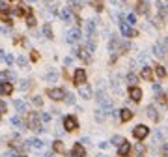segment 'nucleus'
Segmentation results:
<instances>
[{
	"label": "nucleus",
	"mask_w": 168,
	"mask_h": 157,
	"mask_svg": "<svg viewBox=\"0 0 168 157\" xmlns=\"http://www.w3.org/2000/svg\"><path fill=\"white\" fill-rule=\"evenodd\" d=\"M60 15H62L64 21H69V19H71V9H69V8H64V9L60 11Z\"/></svg>",
	"instance_id": "obj_16"
},
{
	"label": "nucleus",
	"mask_w": 168,
	"mask_h": 157,
	"mask_svg": "<svg viewBox=\"0 0 168 157\" xmlns=\"http://www.w3.org/2000/svg\"><path fill=\"white\" fill-rule=\"evenodd\" d=\"M73 82H75L77 86H81V84L86 82V73H84V69H77V71H75V75H73Z\"/></svg>",
	"instance_id": "obj_4"
},
{
	"label": "nucleus",
	"mask_w": 168,
	"mask_h": 157,
	"mask_svg": "<svg viewBox=\"0 0 168 157\" xmlns=\"http://www.w3.org/2000/svg\"><path fill=\"white\" fill-rule=\"evenodd\" d=\"M0 81H15V73L2 71V73H0Z\"/></svg>",
	"instance_id": "obj_14"
},
{
	"label": "nucleus",
	"mask_w": 168,
	"mask_h": 157,
	"mask_svg": "<svg viewBox=\"0 0 168 157\" xmlns=\"http://www.w3.org/2000/svg\"><path fill=\"white\" fill-rule=\"evenodd\" d=\"M41 120H43V122H49V120H51V114H41Z\"/></svg>",
	"instance_id": "obj_40"
},
{
	"label": "nucleus",
	"mask_w": 168,
	"mask_h": 157,
	"mask_svg": "<svg viewBox=\"0 0 168 157\" xmlns=\"http://www.w3.org/2000/svg\"><path fill=\"white\" fill-rule=\"evenodd\" d=\"M21 157H25V155H21Z\"/></svg>",
	"instance_id": "obj_45"
},
{
	"label": "nucleus",
	"mask_w": 168,
	"mask_h": 157,
	"mask_svg": "<svg viewBox=\"0 0 168 157\" xmlns=\"http://www.w3.org/2000/svg\"><path fill=\"white\" fill-rule=\"evenodd\" d=\"M30 144L34 146V148H43V142H41V140H38V139H36V140H30Z\"/></svg>",
	"instance_id": "obj_29"
},
{
	"label": "nucleus",
	"mask_w": 168,
	"mask_h": 157,
	"mask_svg": "<svg viewBox=\"0 0 168 157\" xmlns=\"http://www.w3.org/2000/svg\"><path fill=\"white\" fill-rule=\"evenodd\" d=\"M19 88H21V90H28V88H30V82H28V81H21Z\"/></svg>",
	"instance_id": "obj_31"
},
{
	"label": "nucleus",
	"mask_w": 168,
	"mask_h": 157,
	"mask_svg": "<svg viewBox=\"0 0 168 157\" xmlns=\"http://www.w3.org/2000/svg\"><path fill=\"white\" fill-rule=\"evenodd\" d=\"M153 51H155V54H157V56H163V54H164V47H163L161 43H157L155 47H153Z\"/></svg>",
	"instance_id": "obj_21"
},
{
	"label": "nucleus",
	"mask_w": 168,
	"mask_h": 157,
	"mask_svg": "<svg viewBox=\"0 0 168 157\" xmlns=\"http://www.w3.org/2000/svg\"><path fill=\"white\" fill-rule=\"evenodd\" d=\"M52 148H54V152H58V153H64V152H65V148H64V144H62L60 140H56V142L52 144Z\"/></svg>",
	"instance_id": "obj_17"
},
{
	"label": "nucleus",
	"mask_w": 168,
	"mask_h": 157,
	"mask_svg": "<svg viewBox=\"0 0 168 157\" xmlns=\"http://www.w3.org/2000/svg\"><path fill=\"white\" fill-rule=\"evenodd\" d=\"M155 75L159 77V78H164L166 77V69H164L163 65H155Z\"/></svg>",
	"instance_id": "obj_15"
},
{
	"label": "nucleus",
	"mask_w": 168,
	"mask_h": 157,
	"mask_svg": "<svg viewBox=\"0 0 168 157\" xmlns=\"http://www.w3.org/2000/svg\"><path fill=\"white\" fill-rule=\"evenodd\" d=\"M112 142H114V144H121V137H114V139H112Z\"/></svg>",
	"instance_id": "obj_41"
},
{
	"label": "nucleus",
	"mask_w": 168,
	"mask_h": 157,
	"mask_svg": "<svg viewBox=\"0 0 168 157\" xmlns=\"http://www.w3.org/2000/svg\"><path fill=\"white\" fill-rule=\"evenodd\" d=\"M148 116H150V118H153V120H157V112H155V109H153V107H148Z\"/></svg>",
	"instance_id": "obj_26"
},
{
	"label": "nucleus",
	"mask_w": 168,
	"mask_h": 157,
	"mask_svg": "<svg viewBox=\"0 0 168 157\" xmlns=\"http://www.w3.org/2000/svg\"><path fill=\"white\" fill-rule=\"evenodd\" d=\"M11 92H13V86L9 82H0V94L2 95H11Z\"/></svg>",
	"instance_id": "obj_8"
},
{
	"label": "nucleus",
	"mask_w": 168,
	"mask_h": 157,
	"mask_svg": "<svg viewBox=\"0 0 168 157\" xmlns=\"http://www.w3.org/2000/svg\"><path fill=\"white\" fill-rule=\"evenodd\" d=\"M99 157H105V155H99Z\"/></svg>",
	"instance_id": "obj_44"
},
{
	"label": "nucleus",
	"mask_w": 168,
	"mask_h": 157,
	"mask_svg": "<svg viewBox=\"0 0 168 157\" xmlns=\"http://www.w3.org/2000/svg\"><path fill=\"white\" fill-rule=\"evenodd\" d=\"M140 75H142V78H146V81H151V69L150 67H144Z\"/></svg>",
	"instance_id": "obj_19"
},
{
	"label": "nucleus",
	"mask_w": 168,
	"mask_h": 157,
	"mask_svg": "<svg viewBox=\"0 0 168 157\" xmlns=\"http://www.w3.org/2000/svg\"><path fill=\"white\" fill-rule=\"evenodd\" d=\"M17 64H19L21 67H26V58H25V56H19V58H17Z\"/></svg>",
	"instance_id": "obj_28"
},
{
	"label": "nucleus",
	"mask_w": 168,
	"mask_h": 157,
	"mask_svg": "<svg viewBox=\"0 0 168 157\" xmlns=\"http://www.w3.org/2000/svg\"><path fill=\"white\" fill-rule=\"evenodd\" d=\"M127 81H129V84H134V82H137V77H134L133 73H129L127 75Z\"/></svg>",
	"instance_id": "obj_34"
},
{
	"label": "nucleus",
	"mask_w": 168,
	"mask_h": 157,
	"mask_svg": "<svg viewBox=\"0 0 168 157\" xmlns=\"http://www.w3.org/2000/svg\"><path fill=\"white\" fill-rule=\"evenodd\" d=\"M81 95L84 99H90V97H92V88L86 86V84H81Z\"/></svg>",
	"instance_id": "obj_11"
},
{
	"label": "nucleus",
	"mask_w": 168,
	"mask_h": 157,
	"mask_svg": "<svg viewBox=\"0 0 168 157\" xmlns=\"http://www.w3.org/2000/svg\"><path fill=\"white\" fill-rule=\"evenodd\" d=\"M78 56H81L84 62H90V54H88V51H86V49H81V51H78Z\"/></svg>",
	"instance_id": "obj_22"
},
{
	"label": "nucleus",
	"mask_w": 168,
	"mask_h": 157,
	"mask_svg": "<svg viewBox=\"0 0 168 157\" xmlns=\"http://www.w3.org/2000/svg\"><path fill=\"white\" fill-rule=\"evenodd\" d=\"M129 152H131V144H129V142H123V140H121L120 148H118V153H120L121 157H125V155L129 153Z\"/></svg>",
	"instance_id": "obj_9"
},
{
	"label": "nucleus",
	"mask_w": 168,
	"mask_h": 157,
	"mask_svg": "<svg viewBox=\"0 0 168 157\" xmlns=\"http://www.w3.org/2000/svg\"><path fill=\"white\" fill-rule=\"evenodd\" d=\"M32 103H34V105H38V107H41V105H43V99L36 95V97H32Z\"/></svg>",
	"instance_id": "obj_27"
},
{
	"label": "nucleus",
	"mask_w": 168,
	"mask_h": 157,
	"mask_svg": "<svg viewBox=\"0 0 168 157\" xmlns=\"http://www.w3.org/2000/svg\"><path fill=\"white\" fill-rule=\"evenodd\" d=\"M95 118H97L99 122L103 120V118H105V114H103V110H97V112H95Z\"/></svg>",
	"instance_id": "obj_37"
},
{
	"label": "nucleus",
	"mask_w": 168,
	"mask_h": 157,
	"mask_svg": "<svg viewBox=\"0 0 168 157\" xmlns=\"http://www.w3.org/2000/svg\"><path fill=\"white\" fill-rule=\"evenodd\" d=\"M9 8H8V4L6 2H2V0H0V13H6Z\"/></svg>",
	"instance_id": "obj_30"
},
{
	"label": "nucleus",
	"mask_w": 168,
	"mask_h": 157,
	"mask_svg": "<svg viewBox=\"0 0 168 157\" xmlns=\"http://www.w3.org/2000/svg\"><path fill=\"white\" fill-rule=\"evenodd\" d=\"M11 123H13V125H21V118L19 116H13V118H11Z\"/></svg>",
	"instance_id": "obj_35"
},
{
	"label": "nucleus",
	"mask_w": 168,
	"mask_h": 157,
	"mask_svg": "<svg viewBox=\"0 0 168 157\" xmlns=\"http://www.w3.org/2000/svg\"><path fill=\"white\" fill-rule=\"evenodd\" d=\"M94 30H95V25H94V21H88V22H86V32L90 34V36H92V34H94Z\"/></svg>",
	"instance_id": "obj_23"
},
{
	"label": "nucleus",
	"mask_w": 168,
	"mask_h": 157,
	"mask_svg": "<svg viewBox=\"0 0 168 157\" xmlns=\"http://www.w3.org/2000/svg\"><path fill=\"white\" fill-rule=\"evenodd\" d=\"M129 97H131L133 101H140V97H142V90L137 88V86H131V88H129Z\"/></svg>",
	"instance_id": "obj_7"
},
{
	"label": "nucleus",
	"mask_w": 168,
	"mask_h": 157,
	"mask_svg": "<svg viewBox=\"0 0 168 157\" xmlns=\"http://www.w3.org/2000/svg\"><path fill=\"white\" fill-rule=\"evenodd\" d=\"M45 157H54V155H51V153H47V155H45Z\"/></svg>",
	"instance_id": "obj_42"
},
{
	"label": "nucleus",
	"mask_w": 168,
	"mask_h": 157,
	"mask_svg": "<svg viewBox=\"0 0 168 157\" xmlns=\"http://www.w3.org/2000/svg\"><path fill=\"white\" fill-rule=\"evenodd\" d=\"M47 95H49L51 99H54V101H60V99H64L65 92H64L62 88H51L49 92H47Z\"/></svg>",
	"instance_id": "obj_3"
},
{
	"label": "nucleus",
	"mask_w": 168,
	"mask_h": 157,
	"mask_svg": "<svg viewBox=\"0 0 168 157\" xmlns=\"http://www.w3.org/2000/svg\"><path fill=\"white\" fill-rule=\"evenodd\" d=\"M26 25H28V26H36V19H34L32 15H28V19H26Z\"/></svg>",
	"instance_id": "obj_32"
},
{
	"label": "nucleus",
	"mask_w": 168,
	"mask_h": 157,
	"mask_svg": "<svg viewBox=\"0 0 168 157\" xmlns=\"http://www.w3.org/2000/svg\"><path fill=\"white\" fill-rule=\"evenodd\" d=\"M120 118H121V122H129L133 118V112L129 109H123V110H120Z\"/></svg>",
	"instance_id": "obj_13"
},
{
	"label": "nucleus",
	"mask_w": 168,
	"mask_h": 157,
	"mask_svg": "<svg viewBox=\"0 0 168 157\" xmlns=\"http://www.w3.org/2000/svg\"><path fill=\"white\" fill-rule=\"evenodd\" d=\"M71 157H86L84 146H82V144H75L73 150H71Z\"/></svg>",
	"instance_id": "obj_6"
},
{
	"label": "nucleus",
	"mask_w": 168,
	"mask_h": 157,
	"mask_svg": "<svg viewBox=\"0 0 168 157\" xmlns=\"http://www.w3.org/2000/svg\"><path fill=\"white\" fill-rule=\"evenodd\" d=\"M134 21H137L134 15H127V22H129V25H134Z\"/></svg>",
	"instance_id": "obj_39"
},
{
	"label": "nucleus",
	"mask_w": 168,
	"mask_h": 157,
	"mask_svg": "<svg viewBox=\"0 0 168 157\" xmlns=\"http://www.w3.org/2000/svg\"><path fill=\"white\" fill-rule=\"evenodd\" d=\"M56 77H58V75H56L54 71H51V73L47 75V81H56Z\"/></svg>",
	"instance_id": "obj_36"
},
{
	"label": "nucleus",
	"mask_w": 168,
	"mask_h": 157,
	"mask_svg": "<svg viewBox=\"0 0 168 157\" xmlns=\"http://www.w3.org/2000/svg\"><path fill=\"white\" fill-rule=\"evenodd\" d=\"M78 38H81V32H78V30H71L69 34H67V41H69V43L78 41Z\"/></svg>",
	"instance_id": "obj_12"
},
{
	"label": "nucleus",
	"mask_w": 168,
	"mask_h": 157,
	"mask_svg": "<svg viewBox=\"0 0 168 157\" xmlns=\"http://www.w3.org/2000/svg\"><path fill=\"white\" fill-rule=\"evenodd\" d=\"M4 60H6L8 65H11V64H13V56H11V54H4Z\"/></svg>",
	"instance_id": "obj_33"
},
{
	"label": "nucleus",
	"mask_w": 168,
	"mask_h": 157,
	"mask_svg": "<svg viewBox=\"0 0 168 157\" xmlns=\"http://www.w3.org/2000/svg\"><path fill=\"white\" fill-rule=\"evenodd\" d=\"M64 99H65V103H67V105H73V103H75V95H73V94H65V95H64Z\"/></svg>",
	"instance_id": "obj_25"
},
{
	"label": "nucleus",
	"mask_w": 168,
	"mask_h": 157,
	"mask_svg": "<svg viewBox=\"0 0 168 157\" xmlns=\"http://www.w3.org/2000/svg\"><path fill=\"white\" fill-rule=\"evenodd\" d=\"M43 34H45L47 38H52V30H51V25H49V22L43 26Z\"/></svg>",
	"instance_id": "obj_24"
},
{
	"label": "nucleus",
	"mask_w": 168,
	"mask_h": 157,
	"mask_svg": "<svg viewBox=\"0 0 168 157\" xmlns=\"http://www.w3.org/2000/svg\"><path fill=\"white\" fill-rule=\"evenodd\" d=\"M28 2H36V0H28Z\"/></svg>",
	"instance_id": "obj_43"
},
{
	"label": "nucleus",
	"mask_w": 168,
	"mask_h": 157,
	"mask_svg": "<svg viewBox=\"0 0 168 157\" xmlns=\"http://www.w3.org/2000/svg\"><path fill=\"white\" fill-rule=\"evenodd\" d=\"M137 11H138V13H148V2H140Z\"/></svg>",
	"instance_id": "obj_20"
},
{
	"label": "nucleus",
	"mask_w": 168,
	"mask_h": 157,
	"mask_svg": "<svg viewBox=\"0 0 168 157\" xmlns=\"http://www.w3.org/2000/svg\"><path fill=\"white\" fill-rule=\"evenodd\" d=\"M121 34L123 36H137V32L131 28V25H125V22H121Z\"/></svg>",
	"instance_id": "obj_10"
},
{
	"label": "nucleus",
	"mask_w": 168,
	"mask_h": 157,
	"mask_svg": "<svg viewBox=\"0 0 168 157\" xmlns=\"http://www.w3.org/2000/svg\"><path fill=\"white\" fill-rule=\"evenodd\" d=\"M15 109H17L19 112H25V110H26V103H25V101H21V99H17V101H15Z\"/></svg>",
	"instance_id": "obj_18"
},
{
	"label": "nucleus",
	"mask_w": 168,
	"mask_h": 157,
	"mask_svg": "<svg viewBox=\"0 0 168 157\" xmlns=\"http://www.w3.org/2000/svg\"><path fill=\"white\" fill-rule=\"evenodd\" d=\"M148 133H150V129L146 127V125H137V127H134V131H133L134 139H138V140L146 139V137H148Z\"/></svg>",
	"instance_id": "obj_2"
},
{
	"label": "nucleus",
	"mask_w": 168,
	"mask_h": 157,
	"mask_svg": "<svg viewBox=\"0 0 168 157\" xmlns=\"http://www.w3.org/2000/svg\"><path fill=\"white\" fill-rule=\"evenodd\" d=\"M77 125H78V123H77V118H75V116H67V118L64 120V127H65L67 131H75Z\"/></svg>",
	"instance_id": "obj_5"
},
{
	"label": "nucleus",
	"mask_w": 168,
	"mask_h": 157,
	"mask_svg": "<svg viewBox=\"0 0 168 157\" xmlns=\"http://www.w3.org/2000/svg\"><path fill=\"white\" fill-rule=\"evenodd\" d=\"M26 123H28L30 129H41L39 127V114L38 112H30L28 118H26Z\"/></svg>",
	"instance_id": "obj_1"
},
{
	"label": "nucleus",
	"mask_w": 168,
	"mask_h": 157,
	"mask_svg": "<svg viewBox=\"0 0 168 157\" xmlns=\"http://www.w3.org/2000/svg\"><path fill=\"white\" fill-rule=\"evenodd\" d=\"M6 103H4V101H0V114H4V112H6Z\"/></svg>",
	"instance_id": "obj_38"
}]
</instances>
